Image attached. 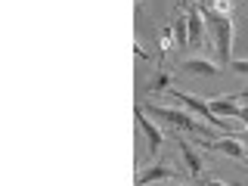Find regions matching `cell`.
<instances>
[{"label": "cell", "instance_id": "6da1fadb", "mask_svg": "<svg viewBox=\"0 0 248 186\" xmlns=\"http://www.w3.org/2000/svg\"><path fill=\"white\" fill-rule=\"evenodd\" d=\"M202 16L208 19V31L214 37V53L220 62H232V19L230 16H220V13H208L202 10Z\"/></svg>", "mask_w": 248, "mask_h": 186}, {"label": "cell", "instance_id": "7a4b0ae2", "mask_svg": "<svg viewBox=\"0 0 248 186\" xmlns=\"http://www.w3.org/2000/svg\"><path fill=\"white\" fill-rule=\"evenodd\" d=\"M149 115L152 118H161L168 127L174 130H189V134H199V137H208L211 130L205 127L202 121H196L189 115V108H170V106H149Z\"/></svg>", "mask_w": 248, "mask_h": 186}, {"label": "cell", "instance_id": "3957f363", "mask_svg": "<svg viewBox=\"0 0 248 186\" xmlns=\"http://www.w3.org/2000/svg\"><path fill=\"white\" fill-rule=\"evenodd\" d=\"M168 96L174 99V103H180L183 108H189V112H196L199 118H205L208 124H211V127H217V130H220L223 137H230V124L223 121V118H217V115L211 112V106H208V103H202V99H196V96H189V93H180V90H174V87L168 90Z\"/></svg>", "mask_w": 248, "mask_h": 186}, {"label": "cell", "instance_id": "277c9868", "mask_svg": "<svg viewBox=\"0 0 248 186\" xmlns=\"http://www.w3.org/2000/svg\"><path fill=\"white\" fill-rule=\"evenodd\" d=\"M134 115H137V124H140V130H143V134H146V140H149V143H146V146H149V158H155V155L161 152L165 134H161V130L155 127V124H152L149 118H146V108H143V106H137V108H134Z\"/></svg>", "mask_w": 248, "mask_h": 186}, {"label": "cell", "instance_id": "5b68a950", "mask_svg": "<svg viewBox=\"0 0 248 186\" xmlns=\"http://www.w3.org/2000/svg\"><path fill=\"white\" fill-rule=\"evenodd\" d=\"M183 10H186V25H189V44L202 46L205 44V22H202V10L199 3H189V0H180Z\"/></svg>", "mask_w": 248, "mask_h": 186}, {"label": "cell", "instance_id": "8992f818", "mask_svg": "<svg viewBox=\"0 0 248 186\" xmlns=\"http://www.w3.org/2000/svg\"><path fill=\"white\" fill-rule=\"evenodd\" d=\"M205 149H211V152H223V155H230V158H236V161H245V146H242V140L239 137H220V140H205Z\"/></svg>", "mask_w": 248, "mask_h": 186}, {"label": "cell", "instance_id": "52a82bcc", "mask_svg": "<svg viewBox=\"0 0 248 186\" xmlns=\"http://www.w3.org/2000/svg\"><path fill=\"white\" fill-rule=\"evenodd\" d=\"M174 177H177V168H174V165H168V161H165V165H155V168H143V170L137 174V183H140V186H146V183L174 180Z\"/></svg>", "mask_w": 248, "mask_h": 186}, {"label": "cell", "instance_id": "ba28073f", "mask_svg": "<svg viewBox=\"0 0 248 186\" xmlns=\"http://www.w3.org/2000/svg\"><path fill=\"white\" fill-rule=\"evenodd\" d=\"M177 143H180V155H183L186 168H189V177H192V180H199L202 170H205V161H202V155L192 149V146L186 143V140H177Z\"/></svg>", "mask_w": 248, "mask_h": 186}, {"label": "cell", "instance_id": "9c48e42d", "mask_svg": "<svg viewBox=\"0 0 248 186\" xmlns=\"http://www.w3.org/2000/svg\"><path fill=\"white\" fill-rule=\"evenodd\" d=\"M180 68H183L186 75H205V78H217V75H220V68H217L211 59H199V56L180 62Z\"/></svg>", "mask_w": 248, "mask_h": 186}, {"label": "cell", "instance_id": "30bf717a", "mask_svg": "<svg viewBox=\"0 0 248 186\" xmlns=\"http://www.w3.org/2000/svg\"><path fill=\"white\" fill-rule=\"evenodd\" d=\"M211 112L214 115H223V118H239L242 115V106L236 103V99H211Z\"/></svg>", "mask_w": 248, "mask_h": 186}, {"label": "cell", "instance_id": "8fae6325", "mask_svg": "<svg viewBox=\"0 0 248 186\" xmlns=\"http://www.w3.org/2000/svg\"><path fill=\"white\" fill-rule=\"evenodd\" d=\"M170 87H174V81H170V75L165 72V68H158V75H155V81L146 87V93H168Z\"/></svg>", "mask_w": 248, "mask_h": 186}, {"label": "cell", "instance_id": "7c38bea8", "mask_svg": "<svg viewBox=\"0 0 248 186\" xmlns=\"http://www.w3.org/2000/svg\"><path fill=\"white\" fill-rule=\"evenodd\" d=\"M170 46H177L174 44V28H165L161 31V53H170Z\"/></svg>", "mask_w": 248, "mask_h": 186}, {"label": "cell", "instance_id": "4fadbf2b", "mask_svg": "<svg viewBox=\"0 0 248 186\" xmlns=\"http://www.w3.org/2000/svg\"><path fill=\"white\" fill-rule=\"evenodd\" d=\"M232 99H236V103H245V106H242V115H239V118H242V121H245V127H248V93H236Z\"/></svg>", "mask_w": 248, "mask_h": 186}, {"label": "cell", "instance_id": "5bb4252c", "mask_svg": "<svg viewBox=\"0 0 248 186\" xmlns=\"http://www.w3.org/2000/svg\"><path fill=\"white\" fill-rule=\"evenodd\" d=\"M230 68H232V72H239V75H248V59H232Z\"/></svg>", "mask_w": 248, "mask_h": 186}, {"label": "cell", "instance_id": "9a60e30c", "mask_svg": "<svg viewBox=\"0 0 248 186\" xmlns=\"http://www.w3.org/2000/svg\"><path fill=\"white\" fill-rule=\"evenodd\" d=\"M134 50H137V56H140V59H152V56H149V53H146V50H143L140 44H134Z\"/></svg>", "mask_w": 248, "mask_h": 186}, {"label": "cell", "instance_id": "2e32d148", "mask_svg": "<svg viewBox=\"0 0 248 186\" xmlns=\"http://www.w3.org/2000/svg\"><path fill=\"white\" fill-rule=\"evenodd\" d=\"M202 186H230V183H223V180H205Z\"/></svg>", "mask_w": 248, "mask_h": 186}, {"label": "cell", "instance_id": "e0dca14e", "mask_svg": "<svg viewBox=\"0 0 248 186\" xmlns=\"http://www.w3.org/2000/svg\"><path fill=\"white\" fill-rule=\"evenodd\" d=\"M239 140H242V143H248V127H245V134H239Z\"/></svg>", "mask_w": 248, "mask_h": 186}, {"label": "cell", "instance_id": "ac0fdd59", "mask_svg": "<svg viewBox=\"0 0 248 186\" xmlns=\"http://www.w3.org/2000/svg\"><path fill=\"white\" fill-rule=\"evenodd\" d=\"M242 165H248V152H245V161H242Z\"/></svg>", "mask_w": 248, "mask_h": 186}, {"label": "cell", "instance_id": "d6986e66", "mask_svg": "<svg viewBox=\"0 0 248 186\" xmlns=\"http://www.w3.org/2000/svg\"><path fill=\"white\" fill-rule=\"evenodd\" d=\"M134 3H137V6H140V3H143V0H134Z\"/></svg>", "mask_w": 248, "mask_h": 186}, {"label": "cell", "instance_id": "ffe728a7", "mask_svg": "<svg viewBox=\"0 0 248 186\" xmlns=\"http://www.w3.org/2000/svg\"><path fill=\"white\" fill-rule=\"evenodd\" d=\"M245 170H248V165H245Z\"/></svg>", "mask_w": 248, "mask_h": 186}]
</instances>
